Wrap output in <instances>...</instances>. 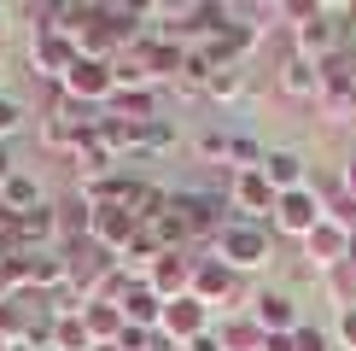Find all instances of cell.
<instances>
[{
	"label": "cell",
	"mask_w": 356,
	"mask_h": 351,
	"mask_svg": "<svg viewBox=\"0 0 356 351\" xmlns=\"http://www.w3.org/2000/svg\"><path fill=\"white\" fill-rule=\"evenodd\" d=\"M204 252L222 258V263L245 281V275H263V270L275 263V228H269V223H240V217H228L222 234L204 246Z\"/></svg>",
	"instance_id": "cell-1"
},
{
	"label": "cell",
	"mask_w": 356,
	"mask_h": 351,
	"mask_svg": "<svg viewBox=\"0 0 356 351\" xmlns=\"http://www.w3.org/2000/svg\"><path fill=\"white\" fill-rule=\"evenodd\" d=\"M193 153H199V164L204 170H263V146L257 135H251L245 123H211V129H199L193 135Z\"/></svg>",
	"instance_id": "cell-2"
},
{
	"label": "cell",
	"mask_w": 356,
	"mask_h": 351,
	"mask_svg": "<svg viewBox=\"0 0 356 351\" xmlns=\"http://www.w3.org/2000/svg\"><path fill=\"white\" fill-rule=\"evenodd\" d=\"M193 299L199 304H211V311L222 316V311H245V281L228 270L222 258H211V252H199V263H193Z\"/></svg>",
	"instance_id": "cell-3"
},
{
	"label": "cell",
	"mask_w": 356,
	"mask_h": 351,
	"mask_svg": "<svg viewBox=\"0 0 356 351\" xmlns=\"http://www.w3.org/2000/svg\"><path fill=\"white\" fill-rule=\"evenodd\" d=\"M316 223H327V199L316 194V182H309V187H292V194L275 199V217H269L275 240H280V234H286V240H304Z\"/></svg>",
	"instance_id": "cell-4"
},
{
	"label": "cell",
	"mask_w": 356,
	"mask_h": 351,
	"mask_svg": "<svg viewBox=\"0 0 356 351\" xmlns=\"http://www.w3.org/2000/svg\"><path fill=\"white\" fill-rule=\"evenodd\" d=\"M58 88H65L76 106L106 111V106H111V94H117V70L106 65V58H82V53H76V65L65 70V82H58Z\"/></svg>",
	"instance_id": "cell-5"
},
{
	"label": "cell",
	"mask_w": 356,
	"mask_h": 351,
	"mask_svg": "<svg viewBox=\"0 0 356 351\" xmlns=\"http://www.w3.org/2000/svg\"><path fill=\"white\" fill-rule=\"evenodd\" d=\"M292 53H298V58H316V65H327V58L345 53V24H339L333 12L316 0V12L292 29Z\"/></svg>",
	"instance_id": "cell-6"
},
{
	"label": "cell",
	"mask_w": 356,
	"mask_h": 351,
	"mask_svg": "<svg viewBox=\"0 0 356 351\" xmlns=\"http://www.w3.org/2000/svg\"><path fill=\"white\" fill-rule=\"evenodd\" d=\"M211 328H216V311L199 304L193 292H187V299H170L164 316H158V340H164V345H193V340H204Z\"/></svg>",
	"instance_id": "cell-7"
},
{
	"label": "cell",
	"mask_w": 356,
	"mask_h": 351,
	"mask_svg": "<svg viewBox=\"0 0 356 351\" xmlns=\"http://www.w3.org/2000/svg\"><path fill=\"white\" fill-rule=\"evenodd\" d=\"M350 252H356V240L333 223V217H327V223H316V228L298 240V258H304V270H309V275H333Z\"/></svg>",
	"instance_id": "cell-8"
},
{
	"label": "cell",
	"mask_w": 356,
	"mask_h": 351,
	"mask_svg": "<svg viewBox=\"0 0 356 351\" xmlns=\"http://www.w3.org/2000/svg\"><path fill=\"white\" fill-rule=\"evenodd\" d=\"M245 316L257 322L263 334H292L304 322V304H298V292H292V287H257L245 299Z\"/></svg>",
	"instance_id": "cell-9"
},
{
	"label": "cell",
	"mask_w": 356,
	"mask_h": 351,
	"mask_svg": "<svg viewBox=\"0 0 356 351\" xmlns=\"http://www.w3.org/2000/svg\"><path fill=\"white\" fill-rule=\"evenodd\" d=\"M24 58H29V77H35V82L58 88V82H65V70L76 65V41H70V36H58V29H47V36H29Z\"/></svg>",
	"instance_id": "cell-10"
},
{
	"label": "cell",
	"mask_w": 356,
	"mask_h": 351,
	"mask_svg": "<svg viewBox=\"0 0 356 351\" xmlns=\"http://www.w3.org/2000/svg\"><path fill=\"white\" fill-rule=\"evenodd\" d=\"M228 211L240 223H269L275 217V187L263 182V170H234L228 176Z\"/></svg>",
	"instance_id": "cell-11"
},
{
	"label": "cell",
	"mask_w": 356,
	"mask_h": 351,
	"mask_svg": "<svg viewBox=\"0 0 356 351\" xmlns=\"http://www.w3.org/2000/svg\"><path fill=\"white\" fill-rule=\"evenodd\" d=\"M135 234H140V217L123 211V205H94V217H88V240L99 252H111V258H123Z\"/></svg>",
	"instance_id": "cell-12"
},
{
	"label": "cell",
	"mask_w": 356,
	"mask_h": 351,
	"mask_svg": "<svg viewBox=\"0 0 356 351\" xmlns=\"http://www.w3.org/2000/svg\"><path fill=\"white\" fill-rule=\"evenodd\" d=\"M309 176H316V170H309V153H304V146H286V141H280V146L263 153V182L275 187V199L292 194V187H309Z\"/></svg>",
	"instance_id": "cell-13"
},
{
	"label": "cell",
	"mask_w": 356,
	"mask_h": 351,
	"mask_svg": "<svg viewBox=\"0 0 356 351\" xmlns=\"http://www.w3.org/2000/svg\"><path fill=\"white\" fill-rule=\"evenodd\" d=\"M275 88H280L286 100H304V106H316V100H321V88H327V70H321L316 58L286 53V58H280V70H275Z\"/></svg>",
	"instance_id": "cell-14"
},
{
	"label": "cell",
	"mask_w": 356,
	"mask_h": 351,
	"mask_svg": "<svg viewBox=\"0 0 356 351\" xmlns=\"http://www.w3.org/2000/svg\"><path fill=\"white\" fill-rule=\"evenodd\" d=\"M193 263H199L193 252H164L152 270H146V287H152L164 304L170 299H187V292H193Z\"/></svg>",
	"instance_id": "cell-15"
},
{
	"label": "cell",
	"mask_w": 356,
	"mask_h": 351,
	"mask_svg": "<svg viewBox=\"0 0 356 351\" xmlns=\"http://www.w3.org/2000/svg\"><path fill=\"white\" fill-rule=\"evenodd\" d=\"M35 205H47V187H41V176H35V170H24V164H18L6 182H0V211H6V217H29Z\"/></svg>",
	"instance_id": "cell-16"
},
{
	"label": "cell",
	"mask_w": 356,
	"mask_h": 351,
	"mask_svg": "<svg viewBox=\"0 0 356 351\" xmlns=\"http://www.w3.org/2000/svg\"><path fill=\"white\" fill-rule=\"evenodd\" d=\"M216 351H263V328L245 311H222L216 316Z\"/></svg>",
	"instance_id": "cell-17"
},
{
	"label": "cell",
	"mask_w": 356,
	"mask_h": 351,
	"mask_svg": "<svg viewBox=\"0 0 356 351\" xmlns=\"http://www.w3.org/2000/svg\"><path fill=\"white\" fill-rule=\"evenodd\" d=\"M117 311H123V322L129 328H152L158 334V316H164V299H158L146 281H129V292L117 299Z\"/></svg>",
	"instance_id": "cell-18"
},
{
	"label": "cell",
	"mask_w": 356,
	"mask_h": 351,
	"mask_svg": "<svg viewBox=\"0 0 356 351\" xmlns=\"http://www.w3.org/2000/svg\"><path fill=\"white\" fill-rule=\"evenodd\" d=\"M251 88H257L251 65H228V70H216V77H211L204 100H211V106H245V100H251Z\"/></svg>",
	"instance_id": "cell-19"
},
{
	"label": "cell",
	"mask_w": 356,
	"mask_h": 351,
	"mask_svg": "<svg viewBox=\"0 0 356 351\" xmlns=\"http://www.w3.org/2000/svg\"><path fill=\"white\" fill-rule=\"evenodd\" d=\"M76 311H82V328H88V340H94V345H106V340H117V334L129 328L123 311H117L111 299H88V304H76Z\"/></svg>",
	"instance_id": "cell-20"
},
{
	"label": "cell",
	"mask_w": 356,
	"mask_h": 351,
	"mask_svg": "<svg viewBox=\"0 0 356 351\" xmlns=\"http://www.w3.org/2000/svg\"><path fill=\"white\" fill-rule=\"evenodd\" d=\"M321 287H327V299L339 304V311H356V252L339 263L333 275H321Z\"/></svg>",
	"instance_id": "cell-21"
},
{
	"label": "cell",
	"mask_w": 356,
	"mask_h": 351,
	"mask_svg": "<svg viewBox=\"0 0 356 351\" xmlns=\"http://www.w3.org/2000/svg\"><path fill=\"white\" fill-rule=\"evenodd\" d=\"M24 123H29V111H24V100L18 94H6V88H0V146H12L24 135Z\"/></svg>",
	"instance_id": "cell-22"
},
{
	"label": "cell",
	"mask_w": 356,
	"mask_h": 351,
	"mask_svg": "<svg viewBox=\"0 0 356 351\" xmlns=\"http://www.w3.org/2000/svg\"><path fill=\"white\" fill-rule=\"evenodd\" d=\"M292 345H298V351H339L333 334H327V328H309V322H298V328H292Z\"/></svg>",
	"instance_id": "cell-23"
},
{
	"label": "cell",
	"mask_w": 356,
	"mask_h": 351,
	"mask_svg": "<svg viewBox=\"0 0 356 351\" xmlns=\"http://www.w3.org/2000/svg\"><path fill=\"white\" fill-rule=\"evenodd\" d=\"M327 334H333V345H339V351H356V311H339Z\"/></svg>",
	"instance_id": "cell-24"
},
{
	"label": "cell",
	"mask_w": 356,
	"mask_h": 351,
	"mask_svg": "<svg viewBox=\"0 0 356 351\" xmlns=\"http://www.w3.org/2000/svg\"><path fill=\"white\" fill-rule=\"evenodd\" d=\"M339 187H345V199H356V146L345 153V164H339Z\"/></svg>",
	"instance_id": "cell-25"
},
{
	"label": "cell",
	"mask_w": 356,
	"mask_h": 351,
	"mask_svg": "<svg viewBox=\"0 0 356 351\" xmlns=\"http://www.w3.org/2000/svg\"><path fill=\"white\" fill-rule=\"evenodd\" d=\"M263 351H298V345H292V334H263Z\"/></svg>",
	"instance_id": "cell-26"
},
{
	"label": "cell",
	"mask_w": 356,
	"mask_h": 351,
	"mask_svg": "<svg viewBox=\"0 0 356 351\" xmlns=\"http://www.w3.org/2000/svg\"><path fill=\"white\" fill-rule=\"evenodd\" d=\"M12 18H18V6H0V53H6V36H12Z\"/></svg>",
	"instance_id": "cell-27"
},
{
	"label": "cell",
	"mask_w": 356,
	"mask_h": 351,
	"mask_svg": "<svg viewBox=\"0 0 356 351\" xmlns=\"http://www.w3.org/2000/svg\"><path fill=\"white\" fill-rule=\"evenodd\" d=\"M12 170H18V158H12V146H0V182H6Z\"/></svg>",
	"instance_id": "cell-28"
},
{
	"label": "cell",
	"mask_w": 356,
	"mask_h": 351,
	"mask_svg": "<svg viewBox=\"0 0 356 351\" xmlns=\"http://www.w3.org/2000/svg\"><path fill=\"white\" fill-rule=\"evenodd\" d=\"M18 351H53V340H35V345H18Z\"/></svg>",
	"instance_id": "cell-29"
},
{
	"label": "cell",
	"mask_w": 356,
	"mask_h": 351,
	"mask_svg": "<svg viewBox=\"0 0 356 351\" xmlns=\"http://www.w3.org/2000/svg\"><path fill=\"white\" fill-rule=\"evenodd\" d=\"M94 351H123V345H117V340H106V345H94Z\"/></svg>",
	"instance_id": "cell-30"
},
{
	"label": "cell",
	"mask_w": 356,
	"mask_h": 351,
	"mask_svg": "<svg viewBox=\"0 0 356 351\" xmlns=\"http://www.w3.org/2000/svg\"><path fill=\"white\" fill-rule=\"evenodd\" d=\"M164 351H187V345H164Z\"/></svg>",
	"instance_id": "cell-31"
}]
</instances>
